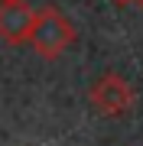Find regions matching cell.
Wrapping results in <instances>:
<instances>
[{
    "mask_svg": "<svg viewBox=\"0 0 143 146\" xmlns=\"http://www.w3.org/2000/svg\"><path fill=\"white\" fill-rule=\"evenodd\" d=\"M26 42L43 58H59L75 42V29L55 7H46V10H36V20H33V29H29Z\"/></svg>",
    "mask_w": 143,
    "mask_h": 146,
    "instance_id": "1",
    "label": "cell"
},
{
    "mask_svg": "<svg viewBox=\"0 0 143 146\" xmlns=\"http://www.w3.org/2000/svg\"><path fill=\"white\" fill-rule=\"evenodd\" d=\"M88 98H91V104H94L101 114H107V117H120V114H127L133 107V88L117 72H104L94 84H91Z\"/></svg>",
    "mask_w": 143,
    "mask_h": 146,
    "instance_id": "2",
    "label": "cell"
},
{
    "mask_svg": "<svg viewBox=\"0 0 143 146\" xmlns=\"http://www.w3.org/2000/svg\"><path fill=\"white\" fill-rule=\"evenodd\" d=\"M33 20H36V10L26 0H0V39L3 42H13V46L26 42Z\"/></svg>",
    "mask_w": 143,
    "mask_h": 146,
    "instance_id": "3",
    "label": "cell"
},
{
    "mask_svg": "<svg viewBox=\"0 0 143 146\" xmlns=\"http://www.w3.org/2000/svg\"><path fill=\"white\" fill-rule=\"evenodd\" d=\"M114 3H137V0H114Z\"/></svg>",
    "mask_w": 143,
    "mask_h": 146,
    "instance_id": "4",
    "label": "cell"
}]
</instances>
